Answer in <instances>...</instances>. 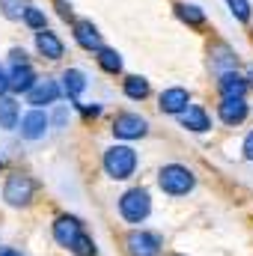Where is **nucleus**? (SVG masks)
<instances>
[{
    "label": "nucleus",
    "mask_w": 253,
    "mask_h": 256,
    "mask_svg": "<svg viewBox=\"0 0 253 256\" xmlns=\"http://www.w3.org/2000/svg\"><path fill=\"white\" fill-rule=\"evenodd\" d=\"M158 185H161V191L170 194V196H185V194L194 191L196 179H194V173H190L188 167H182V164H167V167H161V173H158Z\"/></svg>",
    "instance_id": "1"
},
{
    "label": "nucleus",
    "mask_w": 253,
    "mask_h": 256,
    "mask_svg": "<svg viewBox=\"0 0 253 256\" xmlns=\"http://www.w3.org/2000/svg\"><path fill=\"white\" fill-rule=\"evenodd\" d=\"M104 170L110 179L122 182V179H131L134 170H137V152L131 146H110L104 152Z\"/></svg>",
    "instance_id": "2"
},
{
    "label": "nucleus",
    "mask_w": 253,
    "mask_h": 256,
    "mask_svg": "<svg viewBox=\"0 0 253 256\" xmlns=\"http://www.w3.org/2000/svg\"><path fill=\"white\" fill-rule=\"evenodd\" d=\"M149 212H152V196H149V191L131 188L128 194H122V200H120V214L126 218L128 224H143V220L149 218Z\"/></svg>",
    "instance_id": "3"
},
{
    "label": "nucleus",
    "mask_w": 253,
    "mask_h": 256,
    "mask_svg": "<svg viewBox=\"0 0 253 256\" xmlns=\"http://www.w3.org/2000/svg\"><path fill=\"white\" fill-rule=\"evenodd\" d=\"M33 194H36V182H33L30 176H21V173L9 176L6 185H3V200H6L9 206H15V208L30 206V202H33Z\"/></svg>",
    "instance_id": "4"
},
{
    "label": "nucleus",
    "mask_w": 253,
    "mask_h": 256,
    "mask_svg": "<svg viewBox=\"0 0 253 256\" xmlns=\"http://www.w3.org/2000/svg\"><path fill=\"white\" fill-rule=\"evenodd\" d=\"M114 134L120 140H140V137L149 134V122L143 116H137V114H120L114 120Z\"/></svg>",
    "instance_id": "5"
},
{
    "label": "nucleus",
    "mask_w": 253,
    "mask_h": 256,
    "mask_svg": "<svg viewBox=\"0 0 253 256\" xmlns=\"http://www.w3.org/2000/svg\"><path fill=\"white\" fill-rule=\"evenodd\" d=\"M128 254L131 256H158L161 254V238L155 232H146V230H134L126 238Z\"/></svg>",
    "instance_id": "6"
},
{
    "label": "nucleus",
    "mask_w": 253,
    "mask_h": 256,
    "mask_svg": "<svg viewBox=\"0 0 253 256\" xmlns=\"http://www.w3.org/2000/svg\"><path fill=\"white\" fill-rule=\"evenodd\" d=\"M80 232H84V224H80L78 218H72V214L57 218V224H54V238H57L60 248H72Z\"/></svg>",
    "instance_id": "7"
},
{
    "label": "nucleus",
    "mask_w": 253,
    "mask_h": 256,
    "mask_svg": "<svg viewBox=\"0 0 253 256\" xmlns=\"http://www.w3.org/2000/svg\"><path fill=\"white\" fill-rule=\"evenodd\" d=\"M60 92H63V90L57 86V80L45 78V80H36L27 96H30V104H33V108H45V104H54V102L60 98Z\"/></svg>",
    "instance_id": "8"
},
{
    "label": "nucleus",
    "mask_w": 253,
    "mask_h": 256,
    "mask_svg": "<svg viewBox=\"0 0 253 256\" xmlns=\"http://www.w3.org/2000/svg\"><path fill=\"white\" fill-rule=\"evenodd\" d=\"M248 110L250 108H248L244 98H224L220 108H218V116H220L224 126H242L248 120Z\"/></svg>",
    "instance_id": "9"
},
{
    "label": "nucleus",
    "mask_w": 253,
    "mask_h": 256,
    "mask_svg": "<svg viewBox=\"0 0 253 256\" xmlns=\"http://www.w3.org/2000/svg\"><path fill=\"white\" fill-rule=\"evenodd\" d=\"M190 104V96L188 90H182V86H170V90H164L161 92V114H170V116H179L185 108Z\"/></svg>",
    "instance_id": "10"
},
{
    "label": "nucleus",
    "mask_w": 253,
    "mask_h": 256,
    "mask_svg": "<svg viewBox=\"0 0 253 256\" xmlns=\"http://www.w3.org/2000/svg\"><path fill=\"white\" fill-rule=\"evenodd\" d=\"M74 42H78L84 51H98V48H104L102 33H98V27H96L92 21H74Z\"/></svg>",
    "instance_id": "11"
},
{
    "label": "nucleus",
    "mask_w": 253,
    "mask_h": 256,
    "mask_svg": "<svg viewBox=\"0 0 253 256\" xmlns=\"http://www.w3.org/2000/svg\"><path fill=\"white\" fill-rule=\"evenodd\" d=\"M179 122H182V128H188V131H196V134H206V131L212 128V120H208V114H206L202 108H196V104H188V108L179 114Z\"/></svg>",
    "instance_id": "12"
},
{
    "label": "nucleus",
    "mask_w": 253,
    "mask_h": 256,
    "mask_svg": "<svg viewBox=\"0 0 253 256\" xmlns=\"http://www.w3.org/2000/svg\"><path fill=\"white\" fill-rule=\"evenodd\" d=\"M45 131H48V116L39 108L21 120V137L24 140H39V137H45Z\"/></svg>",
    "instance_id": "13"
},
{
    "label": "nucleus",
    "mask_w": 253,
    "mask_h": 256,
    "mask_svg": "<svg viewBox=\"0 0 253 256\" xmlns=\"http://www.w3.org/2000/svg\"><path fill=\"white\" fill-rule=\"evenodd\" d=\"M36 48H39V54L48 57V60H60V57H63V42H60L57 33H51V30H39V33H36Z\"/></svg>",
    "instance_id": "14"
},
{
    "label": "nucleus",
    "mask_w": 253,
    "mask_h": 256,
    "mask_svg": "<svg viewBox=\"0 0 253 256\" xmlns=\"http://www.w3.org/2000/svg\"><path fill=\"white\" fill-rule=\"evenodd\" d=\"M33 84H36V72L30 68V63L12 68V74H9V90L12 92H30Z\"/></svg>",
    "instance_id": "15"
},
{
    "label": "nucleus",
    "mask_w": 253,
    "mask_h": 256,
    "mask_svg": "<svg viewBox=\"0 0 253 256\" xmlns=\"http://www.w3.org/2000/svg\"><path fill=\"white\" fill-rule=\"evenodd\" d=\"M244 92H248V80L242 74H236V72L220 74V96L224 98H244Z\"/></svg>",
    "instance_id": "16"
},
{
    "label": "nucleus",
    "mask_w": 253,
    "mask_h": 256,
    "mask_svg": "<svg viewBox=\"0 0 253 256\" xmlns=\"http://www.w3.org/2000/svg\"><path fill=\"white\" fill-rule=\"evenodd\" d=\"M63 90L72 102H78V98L84 96V90H86V74H84L80 68H68L63 74Z\"/></svg>",
    "instance_id": "17"
},
{
    "label": "nucleus",
    "mask_w": 253,
    "mask_h": 256,
    "mask_svg": "<svg viewBox=\"0 0 253 256\" xmlns=\"http://www.w3.org/2000/svg\"><path fill=\"white\" fill-rule=\"evenodd\" d=\"M18 114H21L18 102L12 96H0V128L3 131H12L18 126Z\"/></svg>",
    "instance_id": "18"
},
{
    "label": "nucleus",
    "mask_w": 253,
    "mask_h": 256,
    "mask_svg": "<svg viewBox=\"0 0 253 256\" xmlns=\"http://www.w3.org/2000/svg\"><path fill=\"white\" fill-rule=\"evenodd\" d=\"M96 54H98V57H96L98 66H102L108 74H120V72H122V57H120V51H114V48H98Z\"/></svg>",
    "instance_id": "19"
},
{
    "label": "nucleus",
    "mask_w": 253,
    "mask_h": 256,
    "mask_svg": "<svg viewBox=\"0 0 253 256\" xmlns=\"http://www.w3.org/2000/svg\"><path fill=\"white\" fill-rule=\"evenodd\" d=\"M126 96L128 98H134V102H143V98H149V80L146 78H137V74H131V78H126Z\"/></svg>",
    "instance_id": "20"
},
{
    "label": "nucleus",
    "mask_w": 253,
    "mask_h": 256,
    "mask_svg": "<svg viewBox=\"0 0 253 256\" xmlns=\"http://www.w3.org/2000/svg\"><path fill=\"white\" fill-rule=\"evenodd\" d=\"M176 15L185 21V24H190V27H202L206 24V12L200 9V6H188V3H179L176 6Z\"/></svg>",
    "instance_id": "21"
},
{
    "label": "nucleus",
    "mask_w": 253,
    "mask_h": 256,
    "mask_svg": "<svg viewBox=\"0 0 253 256\" xmlns=\"http://www.w3.org/2000/svg\"><path fill=\"white\" fill-rule=\"evenodd\" d=\"M0 12L9 21H21L27 12V0H0Z\"/></svg>",
    "instance_id": "22"
},
{
    "label": "nucleus",
    "mask_w": 253,
    "mask_h": 256,
    "mask_svg": "<svg viewBox=\"0 0 253 256\" xmlns=\"http://www.w3.org/2000/svg\"><path fill=\"white\" fill-rule=\"evenodd\" d=\"M68 250H72L74 256H96V242H92V238H90L86 232H80V236L74 238V244H72Z\"/></svg>",
    "instance_id": "23"
},
{
    "label": "nucleus",
    "mask_w": 253,
    "mask_h": 256,
    "mask_svg": "<svg viewBox=\"0 0 253 256\" xmlns=\"http://www.w3.org/2000/svg\"><path fill=\"white\" fill-rule=\"evenodd\" d=\"M218 54H220V57L212 63V66H214V72L226 74V72H232V68H236V63H238V60L232 57V51H230V48H224V45H220V48H218Z\"/></svg>",
    "instance_id": "24"
},
{
    "label": "nucleus",
    "mask_w": 253,
    "mask_h": 256,
    "mask_svg": "<svg viewBox=\"0 0 253 256\" xmlns=\"http://www.w3.org/2000/svg\"><path fill=\"white\" fill-rule=\"evenodd\" d=\"M24 21H27V27H33L36 33H39V30H45V12H42V9H36V6H27Z\"/></svg>",
    "instance_id": "25"
},
{
    "label": "nucleus",
    "mask_w": 253,
    "mask_h": 256,
    "mask_svg": "<svg viewBox=\"0 0 253 256\" xmlns=\"http://www.w3.org/2000/svg\"><path fill=\"white\" fill-rule=\"evenodd\" d=\"M226 6L238 21H250V3L248 0H226Z\"/></svg>",
    "instance_id": "26"
},
{
    "label": "nucleus",
    "mask_w": 253,
    "mask_h": 256,
    "mask_svg": "<svg viewBox=\"0 0 253 256\" xmlns=\"http://www.w3.org/2000/svg\"><path fill=\"white\" fill-rule=\"evenodd\" d=\"M57 12H60V18H63V21H72V18H74L72 3H66V0H57Z\"/></svg>",
    "instance_id": "27"
},
{
    "label": "nucleus",
    "mask_w": 253,
    "mask_h": 256,
    "mask_svg": "<svg viewBox=\"0 0 253 256\" xmlns=\"http://www.w3.org/2000/svg\"><path fill=\"white\" fill-rule=\"evenodd\" d=\"M12 66H27V51L24 48H12Z\"/></svg>",
    "instance_id": "28"
},
{
    "label": "nucleus",
    "mask_w": 253,
    "mask_h": 256,
    "mask_svg": "<svg viewBox=\"0 0 253 256\" xmlns=\"http://www.w3.org/2000/svg\"><path fill=\"white\" fill-rule=\"evenodd\" d=\"M244 158H248V161H253V131L244 137Z\"/></svg>",
    "instance_id": "29"
},
{
    "label": "nucleus",
    "mask_w": 253,
    "mask_h": 256,
    "mask_svg": "<svg viewBox=\"0 0 253 256\" xmlns=\"http://www.w3.org/2000/svg\"><path fill=\"white\" fill-rule=\"evenodd\" d=\"M66 120H68V110H66V108H57V114H54V126H66Z\"/></svg>",
    "instance_id": "30"
},
{
    "label": "nucleus",
    "mask_w": 253,
    "mask_h": 256,
    "mask_svg": "<svg viewBox=\"0 0 253 256\" xmlns=\"http://www.w3.org/2000/svg\"><path fill=\"white\" fill-rule=\"evenodd\" d=\"M6 90H9V74H6V72L0 68V96H3Z\"/></svg>",
    "instance_id": "31"
},
{
    "label": "nucleus",
    "mask_w": 253,
    "mask_h": 256,
    "mask_svg": "<svg viewBox=\"0 0 253 256\" xmlns=\"http://www.w3.org/2000/svg\"><path fill=\"white\" fill-rule=\"evenodd\" d=\"M0 256H21V254H18V250H3Z\"/></svg>",
    "instance_id": "32"
},
{
    "label": "nucleus",
    "mask_w": 253,
    "mask_h": 256,
    "mask_svg": "<svg viewBox=\"0 0 253 256\" xmlns=\"http://www.w3.org/2000/svg\"><path fill=\"white\" fill-rule=\"evenodd\" d=\"M0 167H3V158H0Z\"/></svg>",
    "instance_id": "33"
}]
</instances>
